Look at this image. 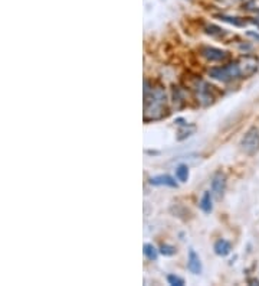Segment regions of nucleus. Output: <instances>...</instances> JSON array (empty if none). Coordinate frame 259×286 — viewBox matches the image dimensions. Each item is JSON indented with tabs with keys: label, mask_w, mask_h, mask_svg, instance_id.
I'll return each mask as SVG.
<instances>
[{
	"label": "nucleus",
	"mask_w": 259,
	"mask_h": 286,
	"mask_svg": "<svg viewBox=\"0 0 259 286\" xmlns=\"http://www.w3.org/2000/svg\"><path fill=\"white\" fill-rule=\"evenodd\" d=\"M209 77H212L213 80L222 81V83H231L235 81L237 78H242V68L239 65V61L231 63L228 65L223 66H213L207 71Z\"/></svg>",
	"instance_id": "2"
},
{
	"label": "nucleus",
	"mask_w": 259,
	"mask_h": 286,
	"mask_svg": "<svg viewBox=\"0 0 259 286\" xmlns=\"http://www.w3.org/2000/svg\"><path fill=\"white\" fill-rule=\"evenodd\" d=\"M187 269H189L193 275H199V273L202 272V262H200V257H199V254H197L194 250H190V252H189Z\"/></svg>",
	"instance_id": "8"
},
{
	"label": "nucleus",
	"mask_w": 259,
	"mask_h": 286,
	"mask_svg": "<svg viewBox=\"0 0 259 286\" xmlns=\"http://www.w3.org/2000/svg\"><path fill=\"white\" fill-rule=\"evenodd\" d=\"M239 65L242 68V75L243 77H249L252 74L257 72L258 69V58L257 57H252V55H245V57H240L239 60Z\"/></svg>",
	"instance_id": "5"
},
{
	"label": "nucleus",
	"mask_w": 259,
	"mask_h": 286,
	"mask_svg": "<svg viewBox=\"0 0 259 286\" xmlns=\"http://www.w3.org/2000/svg\"><path fill=\"white\" fill-rule=\"evenodd\" d=\"M200 54H202V57H205L210 63H219V61H223L228 58V52L213 48V46H203L200 49Z\"/></svg>",
	"instance_id": "6"
},
{
	"label": "nucleus",
	"mask_w": 259,
	"mask_h": 286,
	"mask_svg": "<svg viewBox=\"0 0 259 286\" xmlns=\"http://www.w3.org/2000/svg\"><path fill=\"white\" fill-rule=\"evenodd\" d=\"M167 281H169V284L173 286L184 285V279H181V278H179V276H176V275H169V276H167Z\"/></svg>",
	"instance_id": "16"
},
{
	"label": "nucleus",
	"mask_w": 259,
	"mask_h": 286,
	"mask_svg": "<svg viewBox=\"0 0 259 286\" xmlns=\"http://www.w3.org/2000/svg\"><path fill=\"white\" fill-rule=\"evenodd\" d=\"M189 87L193 91L197 101H200L202 106H209V104L213 103V100H215V97L212 94V88L213 87L209 86L205 80L194 77L193 80L189 83Z\"/></svg>",
	"instance_id": "3"
},
{
	"label": "nucleus",
	"mask_w": 259,
	"mask_h": 286,
	"mask_svg": "<svg viewBox=\"0 0 259 286\" xmlns=\"http://www.w3.org/2000/svg\"><path fill=\"white\" fill-rule=\"evenodd\" d=\"M215 253L217 256H222V257H225V256H228L229 253H231V250H232V246H231V243L226 242V240H223V239H220V240H217L215 243Z\"/></svg>",
	"instance_id": "10"
},
{
	"label": "nucleus",
	"mask_w": 259,
	"mask_h": 286,
	"mask_svg": "<svg viewBox=\"0 0 259 286\" xmlns=\"http://www.w3.org/2000/svg\"><path fill=\"white\" fill-rule=\"evenodd\" d=\"M212 192H209V191H206L205 194H203V197L200 199V208L206 213V214H209L210 211H212V208H213V205H212Z\"/></svg>",
	"instance_id": "11"
},
{
	"label": "nucleus",
	"mask_w": 259,
	"mask_h": 286,
	"mask_svg": "<svg viewBox=\"0 0 259 286\" xmlns=\"http://www.w3.org/2000/svg\"><path fill=\"white\" fill-rule=\"evenodd\" d=\"M225 190H226V176L223 175L222 172H216L213 178H212V194H213V197L220 199L225 194Z\"/></svg>",
	"instance_id": "7"
},
{
	"label": "nucleus",
	"mask_w": 259,
	"mask_h": 286,
	"mask_svg": "<svg viewBox=\"0 0 259 286\" xmlns=\"http://www.w3.org/2000/svg\"><path fill=\"white\" fill-rule=\"evenodd\" d=\"M176 178L180 181V182H186L189 179V168L186 165H180L177 166L176 169Z\"/></svg>",
	"instance_id": "13"
},
{
	"label": "nucleus",
	"mask_w": 259,
	"mask_h": 286,
	"mask_svg": "<svg viewBox=\"0 0 259 286\" xmlns=\"http://www.w3.org/2000/svg\"><path fill=\"white\" fill-rule=\"evenodd\" d=\"M150 184L151 185H157V187L164 185V187H170V188H177V182L173 179L172 176L169 175L154 176V178L150 179Z\"/></svg>",
	"instance_id": "9"
},
{
	"label": "nucleus",
	"mask_w": 259,
	"mask_h": 286,
	"mask_svg": "<svg viewBox=\"0 0 259 286\" xmlns=\"http://www.w3.org/2000/svg\"><path fill=\"white\" fill-rule=\"evenodd\" d=\"M216 1H219V3H222V4H225V6H228V4H232V3H235L236 0H216Z\"/></svg>",
	"instance_id": "17"
},
{
	"label": "nucleus",
	"mask_w": 259,
	"mask_h": 286,
	"mask_svg": "<svg viewBox=\"0 0 259 286\" xmlns=\"http://www.w3.org/2000/svg\"><path fill=\"white\" fill-rule=\"evenodd\" d=\"M166 93L161 87H150L149 81H144V122L158 120L167 116Z\"/></svg>",
	"instance_id": "1"
},
{
	"label": "nucleus",
	"mask_w": 259,
	"mask_h": 286,
	"mask_svg": "<svg viewBox=\"0 0 259 286\" xmlns=\"http://www.w3.org/2000/svg\"><path fill=\"white\" fill-rule=\"evenodd\" d=\"M219 19H220V21H225V22H228V23H232V25H235V26H245V22L239 21V18H232V16L220 15V16H219Z\"/></svg>",
	"instance_id": "14"
},
{
	"label": "nucleus",
	"mask_w": 259,
	"mask_h": 286,
	"mask_svg": "<svg viewBox=\"0 0 259 286\" xmlns=\"http://www.w3.org/2000/svg\"><path fill=\"white\" fill-rule=\"evenodd\" d=\"M176 247H173V246H169V244H163L161 247H160V253L161 254H164V256H173V254H176Z\"/></svg>",
	"instance_id": "15"
},
{
	"label": "nucleus",
	"mask_w": 259,
	"mask_h": 286,
	"mask_svg": "<svg viewBox=\"0 0 259 286\" xmlns=\"http://www.w3.org/2000/svg\"><path fill=\"white\" fill-rule=\"evenodd\" d=\"M242 149L248 155H254L259 149V129L252 127L249 132L246 133L240 142Z\"/></svg>",
	"instance_id": "4"
},
{
	"label": "nucleus",
	"mask_w": 259,
	"mask_h": 286,
	"mask_svg": "<svg viewBox=\"0 0 259 286\" xmlns=\"http://www.w3.org/2000/svg\"><path fill=\"white\" fill-rule=\"evenodd\" d=\"M144 250V254L147 256V259H150V260H157V257H158V250L150 244V243H147V244H144V247H143Z\"/></svg>",
	"instance_id": "12"
}]
</instances>
